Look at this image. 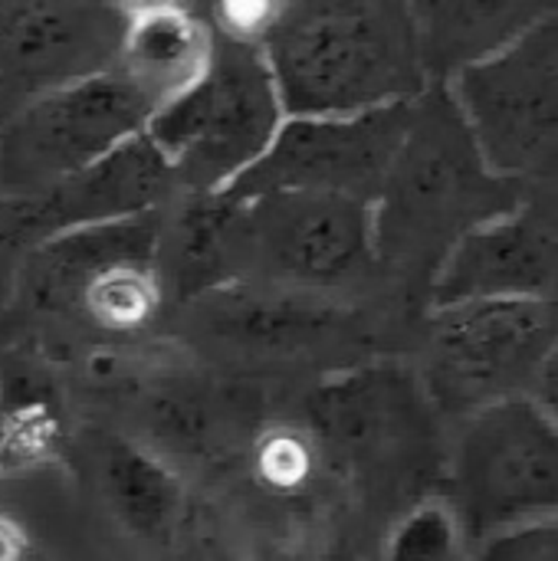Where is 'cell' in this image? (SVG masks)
Masks as SVG:
<instances>
[{
	"label": "cell",
	"mask_w": 558,
	"mask_h": 561,
	"mask_svg": "<svg viewBox=\"0 0 558 561\" xmlns=\"http://www.w3.org/2000/svg\"><path fill=\"white\" fill-rule=\"evenodd\" d=\"M286 118H349L418 102L428 89L411 3H273L257 39Z\"/></svg>",
	"instance_id": "6da1fadb"
},
{
	"label": "cell",
	"mask_w": 558,
	"mask_h": 561,
	"mask_svg": "<svg viewBox=\"0 0 558 561\" xmlns=\"http://www.w3.org/2000/svg\"><path fill=\"white\" fill-rule=\"evenodd\" d=\"M523 197L526 187L487 171L447 89L431 85L414 102L408 135L372 204L378 263L434 276L467 230Z\"/></svg>",
	"instance_id": "7a4b0ae2"
},
{
	"label": "cell",
	"mask_w": 558,
	"mask_h": 561,
	"mask_svg": "<svg viewBox=\"0 0 558 561\" xmlns=\"http://www.w3.org/2000/svg\"><path fill=\"white\" fill-rule=\"evenodd\" d=\"M168 207L72 230L30 250L20 296L30 309L102 335H135L164 306Z\"/></svg>",
	"instance_id": "3957f363"
},
{
	"label": "cell",
	"mask_w": 558,
	"mask_h": 561,
	"mask_svg": "<svg viewBox=\"0 0 558 561\" xmlns=\"http://www.w3.org/2000/svg\"><path fill=\"white\" fill-rule=\"evenodd\" d=\"M286 115L257 43L214 30V59L204 79L155 112L145 138L168 161L178 191L220 194L273 145Z\"/></svg>",
	"instance_id": "277c9868"
},
{
	"label": "cell",
	"mask_w": 558,
	"mask_h": 561,
	"mask_svg": "<svg viewBox=\"0 0 558 561\" xmlns=\"http://www.w3.org/2000/svg\"><path fill=\"white\" fill-rule=\"evenodd\" d=\"M480 161L516 187H553L558 164V10L444 82Z\"/></svg>",
	"instance_id": "5b68a950"
},
{
	"label": "cell",
	"mask_w": 558,
	"mask_h": 561,
	"mask_svg": "<svg viewBox=\"0 0 558 561\" xmlns=\"http://www.w3.org/2000/svg\"><path fill=\"white\" fill-rule=\"evenodd\" d=\"M451 483V510L474 546L513 526L556 519V417L529 398L474 411L457 437Z\"/></svg>",
	"instance_id": "8992f818"
},
{
	"label": "cell",
	"mask_w": 558,
	"mask_h": 561,
	"mask_svg": "<svg viewBox=\"0 0 558 561\" xmlns=\"http://www.w3.org/2000/svg\"><path fill=\"white\" fill-rule=\"evenodd\" d=\"M556 358V299H497L434 309L428 394L437 408L474 411L529 398Z\"/></svg>",
	"instance_id": "52a82bcc"
},
{
	"label": "cell",
	"mask_w": 558,
	"mask_h": 561,
	"mask_svg": "<svg viewBox=\"0 0 558 561\" xmlns=\"http://www.w3.org/2000/svg\"><path fill=\"white\" fill-rule=\"evenodd\" d=\"M151 112L109 69L66 85L0 128V201L20 204L145 131Z\"/></svg>",
	"instance_id": "ba28073f"
},
{
	"label": "cell",
	"mask_w": 558,
	"mask_h": 561,
	"mask_svg": "<svg viewBox=\"0 0 558 561\" xmlns=\"http://www.w3.org/2000/svg\"><path fill=\"white\" fill-rule=\"evenodd\" d=\"M411 108L414 102L349 118H286L270 151L220 194L257 197L273 191H312L375 204L408 135Z\"/></svg>",
	"instance_id": "9c48e42d"
},
{
	"label": "cell",
	"mask_w": 558,
	"mask_h": 561,
	"mask_svg": "<svg viewBox=\"0 0 558 561\" xmlns=\"http://www.w3.org/2000/svg\"><path fill=\"white\" fill-rule=\"evenodd\" d=\"M125 3H0V128L33 102L112 69Z\"/></svg>",
	"instance_id": "30bf717a"
},
{
	"label": "cell",
	"mask_w": 558,
	"mask_h": 561,
	"mask_svg": "<svg viewBox=\"0 0 558 561\" xmlns=\"http://www.w3.org/2000/svg\"><path fill=\"white\" fill-rule=\"evenodd\" d=\"M558 230L553 194L526 197L467 230L431 276V312L464 302L556 299Z\"/></svg>",
	"instance_id": "8fae6325"
},
{
	"label": "cell",
	"mask_w": 558,
	"mask_h": 561,
	"mask_svg": "<svg viewBox=\"0 0 558 561\" xmlns=\"http://www.w3.org/2000/svg\"><path fill=\"white\" fill-rule=\"evenodd\" d=\"M352 316L342 299L253 283H224L187 299V325L197 342L260 362L326 355L355 335Z\"/></svg>",
	"instance_id": "7c38bea8"
},
{
	"label": "cell",
	"mask_w": 558,
	"mask_h": 561,
	"mask_svg": "<svg viewBox=\"0 0 558 561\" xmlns=\"http://www.w3.org/2000/svg\"><path fill=\"white\" fill-rule=\"evenodd\" d=\"M174 194L178 181L168 161L141 131L112 154L89 164L86 171L59 181L46 194L7 204V233L33 250L72 230H89L164 210Z\"/></svg>",
	"instance_id": "4fadbf2b"
},
{
	"label": "cell",
	"mask_w": 558,
	"mask_h": 561,
	"mask_svg": "<svg viewBox=\"0 0 558 561\" xmlns=\"http://www.w3.org/2000/svg\"><path fill=\"white\" fill-rule=\"evenodd\" d=\"M214 59V26L181 3H125L112 72L155 115L191 92Z\"/></svg>",
	"instance_id": "5bb4252c"
},
{
	"label": "cell",
	"mask_w": 558,
	"mask_h": 561,
	"mask_svg": "<svg viewBox=\"0 0 558 561\" xmlns=\"http://www.w3.org/2000/svg\"><path fill=\"white\" fill-rule=\"evenodd\" d=\"M421 59L431 85H444L460 69L500 53L526 26H533L549 7L539 3H490V0H447L411 3Z\"/></svg>",
	"instance_id": "9a60e30c"
},
{
	"label": "cell",
	"mask_w": 558,
	"mask_h": 561,
	"mask_svg": "<svg viewBox=\"0 0 558 561\" xmlns=\"http://www.w3.org/2000/svg\"><path fill=\"white\" fill-rule=\"evenodd\" d=\"M102 483L115 516L141 536L161 533L178 506V486L164 467L132 444L112 440L102 457Z\"/></svg>",
	"instance_id": "2e32d148"
},
{
	"label": "cell",
	"mask_w": 558,
	"mask_h": 561,
	"mask_svg": "<svg viewBox=\"0 0 558 561\" xmlns=\"http://www.w3.org/2000/svg\"><path fill=\"white\" fill-rule=\"evenodd\" d=\"M62 440L56 401L30 378H13L0 388V467L20 470L39 463Z\"/></svg>",
	"instance_id": "e0dca14e"
},
{
	"label": "cell",
	"mask_w": 558,
	"mask_h": 561,
	"mask_svg": "<svg viewBox=\"0 0 558 561\" xmlns=\"http://www.w3.org/2000/svg\"><path fill=\"white\" fill-rule=\"evenodd\" d=\"M464 542L467 539L451 503H424L395 529L388 561H460Z\"/></svg>",
	"instance_id": "ac0fdd59"
},
{
	"label": "cell",
	"mask_w": 558,
	"mask_h": 561,
	"mask_svg": "<svg viewBox=\"0 0 558 561\" xmlns=\"http://www.w3.org/2000/svg\"><path fill=\"white\" fill-rule=\"evenodd\" d=\"M474 561H558L556 519H536L477 542Z\"/></svg>",
	"instance_id": "d6986e66"
},
{
	"label": "cell",
	"mask_w": 558,
	"mask_h": 561,
	"mask_svg": "<svg viewBox=\"0 0 558 561\" xmlns=\"http://www.w3.org/2000/svg\"><path fill=\"white\" fill-rule=\"evenodd\" d=\"M26 556V542L16 529V523L0 516V561H23Z\"/></svg>",
	"instance_id": "ffe728a7"
}]
</instances>
